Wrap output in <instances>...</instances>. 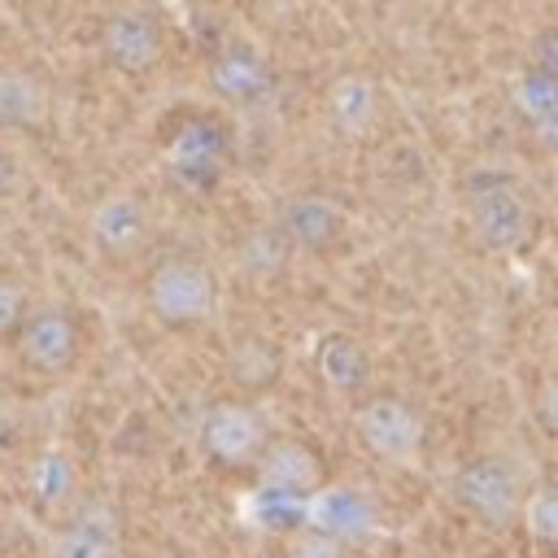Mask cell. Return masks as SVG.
<instances>
[{"mask_svg":"<svg viewBox=\"0 0 558 558\" xmlns=\"http://www.w3.org/2000/svg\"><path fill=\"white\" fill-rule=\"evenodd\" d=\"M532 418H536V427L545 436L558 440V375H549V379L536 384V392H532Z\"/></svg>","mask_w":558,"mask_h":558,"instance_id":"cell-22","label":"cell"},{"mask_svg":"<svg viewBox=\"0 0 558 558\" xmlns=\"http://www.w3.org/2000/svg\"><path fill=\"white\" fill-rule=\"evenodd\" d=\"M323 480L327 475H323L318 453L305 440H292V436H279V440L270 436V445L253 462V488L288 497V501H305Z\"/></svg>","mask_w":558,"mask_h":558,"instance_id":"cell-8","label":"cell"},{"mask_svg":"<svg viewBox=\"0 0 558 558\" xmlns=\"http://www.w3.org/2000/svg\"><path fill=\"white\" fill-rule=\"evenodd\" d=\"M218 148H222L218 131H214L209 122H192V126H187V131L174 140V148H170V161L183 170V179H196V174H214Z\"/></svg>","mask_w":558,"mask_h":558,"instance_id":"cell-18","label":"cell"},{"mask_svg":"<svg viewBox=\"0 0 558 558\" xmlns=\"http://www.w3.org/2000/svg\"><path fill=\"white\" fill-rule=\"evenodd\" d=\"M31 497L39 510H57L74 497V484H78V471H74V458L65 449H44L35 462H31Z\"/></svg>","mask_w":558,"mask_h":558,"instance_id":"cell-17","label":"cell"},{"mask_svg":"<svg viewBox=\"0 0 558 558\" xmlns=\"http://www.w3.org/2000/svg\"><path fill=\"white\" fill-rule=\"evenodd\" d=\"M275 227L288 235L292 253H331L349 231V214L327 192H292L279 201Z\"/></svg>","mask_w":558,"mask_h":558,"instance_id":"cell-6","label":"cell"},{"mask_svg":"<svg viewBox=\"0 0 558 558\" xmlns=\"http://www.w3.org/2000/svg\"><path fill=\"white\" fill-rule=\"evenodd\" d=\"M17 353L31 371L39 375H61L74 366L78 357V323L65 314V310H35V314H22V327H17Z\"/></svg>","mask_w":558,"mask_h":558,"instance_id":"cell-9","label":"cell"},{"mask_svg":"<svg viewBox=\"0 0 558 558\" xmlns=\"http://www.w3.org/2000/svg\"><path fill=\"white\" fill-rule=\"evenodd\" d=\"M344 541L331 532H318L310 523H296L283 532V558H344Z\"/></svg>","mask_w":558,"mask_h":558,"instance_id":"cell-21","label":"cell"},{"mask_svg":"<svg viewBox=\"0 0 558 558\" xmlns=\"http://www.w3.org/2000/svg\"><path fill=\"white\" fill-rule=\"evenodd\" d=\"M523 532L541 545H558V484H532L519 514Z\"/></svg>","mask_w":558,"mask_h":558,"instance_id":"cell-20","label":"cell"},{"mask_svg":"<svg viewBox=\"0 0 558 558\" xmlns=\"http://www.w3.org/2000/svg\"><path fill=\"white\" fill-rule=\"evenodd\" d=\"M148 310L166 327H201L218 314V275L196 257H166L148 275Z\"/></svg>","mask_w":558,"mask_h":558,"instance_id":"cell-3","label":"cell"},{"mask_svg":"<svg viewBox=\"0 0 558 558\" xmlns=\"http://www.w3.org/2000/svg\"><path fill=\"white\" fill-rule=\"evenodd\" d=\"M87 231H92V240H96L100 253L126 257V253H135L148 240V209L131 192H109V196H100L92 205Z\"/></svg>","mask_w":558,"mask_h":558,"instance_id":"cell-11","label":"cell"},{"mask_svg":"<svg viewBox=\"0 0 558 558\" xmlns=\"http://www.w3.org/2000/svg\"><path fill=\"white\" fill-rule=\"evenodd\" d=\"M519 113H527L532 126L549 131L558 126V70H532L519 83Z\"/></svg>","mask_w":558,"mask_h":558,"instance_id":"cell-19","label":"cell"},{"mask_svg":"<svg viewBox=\"0 0 558 558\" xmlns=\"http://www.w3.org/2000/svg\"><path fill=\"white\" fill-rule=\"evenodd\" d=\"M22 314H26V292H22V283L0 279V331L17 327V323H22Z\"/></svg>","mask_w":558,"mask_h":558,"instance_id":"cell-23","label":"cell"},{"mask_svg":"<svg viewBox=\"0 0 558 558\" xmlns=\"http://www.w3.org/2000/svg\"><path fill=\"white\" fill-rule=\"evenodd\" d=\"M100 48L113 70L144 74L161 61V26L144 9H122L100 26Z\"/></svg>","mask_w":558,"mask_h":558,"instance_id":"cell-10","label":"cell"},{"mask_svg":"<svg viewBox=\"0 0 558 558\" xmlns=\"http://www.w3.org/2000/svg\"><path fill=\"white\" fill-rule=\"evenodd\" d=\"M13 187H17V166H13V161L0 153V201H4Z\"/></svg>","mask_w":558,"mask_h":558,"instance_id":"cell-24","label":"cell"},{"mask_svg":"<svg viewBox=\"0 0 558 558\" xmlns=\"http://www.w3.org/2000/svg\"><path fill=\"white\" fill-rule=\"evenodd\" d=\"M323 105H327V122L336 126V135L362 140V135L375 131L384 96H379V83H375L371 74L353 70V74H340V78L327 87V100H323Z\"/></svg>","mask_w":558,"mask_h":558,"instance_id":"cell-14","label":"cell"},{"mask_svg":"<svg viewBox=\"0 0 558 558\" xmlns=\"http://www.w3.org/2000/svg\"><path fill=\"white\" fill-rule=\"evenodd\" d=\"M270 445V427L248 401H214L201 414V449L218 466H253Z\"/></svg>","mask_w":558,"mask_h":558,"instance_id":"cell-5","label":"cell"},{"mask_svg":"<svg viewBox=\"0 0 558 558\" xmlns=\"http://www.w3.org/2000/svg\"><path fill=\"white\" fill-rule=\"evenodd\" d=\"M48 118V87L26 70H0V126H39Z\"/></svg>","mask_w":558,"mask_h":558,"instance_id":"cell-16","label":"cell"},{"mask_svg":"<svg viewBox=\"0 0 558 558\" xmlns=\"http://www.w3.org/2000/svg\"><path fill=\"white\" fill-rule=\"evenodd\" d=\"M209 83L222 100H235V105H257L270 96L275 87V70L270 61L248 48V44H227L214 61H209Z\"/></svg>","mask_w":558,"mask_h":558,"instance_id":"cell-13","label":"cell"},{"mask_svg":"<svg viewBox=\"0 0 558 558\" xmlns=\"http://www.w3.org/2000/svg\"><path fill=\"white\" fill-rule=\"evenodd\" d=\"M536 209L510 174L488 170V179H471L466 187V231L484 253H519L532 240Z\"/></svg>","mask_w":558,"mask_h":558,"instance_id":"cell-2","label":"cell"},{"mask_svg":"<svg viewBox=\"0 0 558 558\" xmlns=\"http://www.w3.org/2000/svg\"><path fill=\"white\" fill-rule=\"evenodd\" d=\"M449 497L462 514H471L484 527H514L523 514V466L506 453H480L466 458L453 475H449Z\"/></svg>","mask_w":558,"mask_h":558,"instance_id":"cell-1","label":"cell"},{"mask_svg":"<svg viewBox=\"0 0 558 558\" xmlns=\"http://www.w3.org/2000/svg\"><path fill=\"white\" fill-rule=\"evenodd\" d=\"M301 523L340 536L344 545L366 541L379 527V506L362 484H318L305 501H301Z\"/></svg>","mask_w":558,"mask_h":558,"instance_id":"cell-7","label":"cell"},{"mask_svg":"<svg viewBox=\"0 0 558 558\" xmlns=\"http://www.w3.org/2000/svg\"><path fill=\"white\" fill-rule=\"evenodd\" d=\"M314 366H318V379H323L331 392H340V397L357 392V388L366 384V375H371L366 349H362L353 336H344V331H327V336L318 340Z\"/></svg>","mask_w":558,"mask_h":558,"instance_id":"cell-15","label":"cell"},{"mask_svg":"<svg viewBox=\"0 0 558 558\" xmlns=\"http://www.w3.org/2000/svg\"><path fill=\"white\" fill-rule=\"evenodd\" d=\"M48 558H122L118 514L109 501H83L74 519L52 536Z\"/></svg>","mask_w":558,"mask_h":558,"instance_id":"cell-12","label":"cell"},{"mask_svg":"<svg viewBox=\"0 0 558 558\" xmlns=\"http://www.w3.org/2000/svg\"><path fill=\"white\" fill-rule=\"evenodd\" d=\"M353 432L357 440L384 458V462H397V466H410L423 449V414L405 401V397H392V392H375L366 397L357 410H353Z\"/></svg>","mask_w":558,"mask_h":558,"instance_id":"cell-4","label":"cell"}]
</instances>
